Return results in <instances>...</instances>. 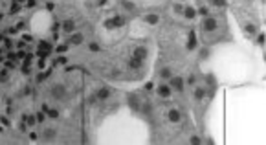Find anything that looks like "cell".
Wrapping results in <instances>:
<instances>
[{"mask_svg": "<svg viewBox=\"0 0 266 145\" xmlns=\"http://www.w3.org/2000/svg\"><path fill=\"white\" fill-rule=\"evenodd\" d=\"M7 59H11V61H15V59H17V53H9V55H7Z\"/></svg>", "mask_w": 266, "mask_h": 145, "instance_id": "obj_37", "label": "cell"}, {"mask_svg": "<svg viewBox=\"0 0 266 145\" xmlns=\"http://www.w3.org/2000/svg\"><path fill=\"white\" fill-rule=\"evenodd\" d=\"M202 28H204V31H215L217 29V20L211 18V17H206L204 22H202Z\"/></svg>", "mask_w": 266, "mask_h": 145, "instance_id": "obj_3", "label": "cell"}, {"mask_svg": "<svg viewBox=\"0 0 266 145\" xmlns=\"http://www.w3.org/2000/svg\"><path fill=\"white\" fill-rule=\"evenodd\" d=\"M174 11H176V13H182V11H184V7H182L180 4H174Z\"/></svg>", "mask_w": 266, "mask_h": 145, "instance_id": "obj_28", "label": "cell"}, {"mask_svg": "<svg viewBox=\"0 0 266 145\" xmlns=\"http://www.w3.org/2000/svg\"><path fill=\"white\" fill-rule=\"evenodd\" d=\"M46 114H48V118H51V120H57V118H59V110H48Z\"/></svg>", "mask_w": 266, "mask_h": 145, "instance_id": "obj_20", "label": "cell"}, {"mask_svg": "<svg viewBox=\"0 0 266 145\" xmlns=\"http://www.w3.org/2000/svg\"><path fill=\"white\" fill-rule=\"evenodd\" d=\"M18 11H20V4L15 0V4L11 6V15H15V13H18Z\"/></svg>", "mask_w": 266, "mask_h": 145, "instance_id": "obj_19", "label": "cell"}, {"mask_svg": "<svg viewBox=\"0 0 266 145\" xmlns=\"http://www.w3.org/2000/svg\"><path fill=\"white\" fill-rule=\"evenodd\" d=\"M125 24V18L123 17H112V18H108L107 22H105V28L107 29H114V28H119V26H123Z\"/></svg>", "mask_w": 266, "mask_h": 145, "instance_id": "obj_1", "label": "cell"}, {"mask_svg": "<svg viewBox=\"0 0 266 145\" xmlns=\"http://www.w3.org/2000/svg\"><path fill=\"white\" fill-rule=\"evenodd\" d=\"M35 118H37V121H44V118H46V116H44V112H39Z\"/></svg>", "mask_w": 266, "mask_h": 145, "instance_id": "obj_27", "label": "cell"}, {"mask_svg": "<svg viewBox=\"0 0 266 145\" xmlns=\"http://www.w3.org/2000/svg\"><path fill=\"white\" fill-rule=\"evenodd\" d=\"M83 42V35L81 33H73L72 37H70V44H73V46H79Z\"/></svg>", "mask_w": 266, "mask_h": 145, "instance_id": "obj_12", "label": "cell"}, {"mask_svg": "<svg viewBox=\"0 0 266 145\" xmlns=\"http://www.w3.org/2000/svg\"><path fill=\"white\" fill-rule=\"evenodd\" d=\"M0 57H2V50H0Z\"/></svg>", "mask_w": 266, "mask_h": 145, "instance_id": "obj_42", "label": "cell"}, {"mask_svg": "<svg viewBox=\"0 0 266 145\" xmlns=\"http://www.w3.org/2000/svg\"><path fill=\"white\" fill-rule=\"evenodd\" d=\"M141 64H143V61L141 59H138V57H130V61H129V66L132 68V70H138V68H141Z\"/></svg>", "mask_w": 266, "mask_h": 145, "instance_id": "obj_7", "label": "cell"}, {"mask_svg": "<svg viewBox=\"0 0 266 145\" xmlns=\"http://www.w3.org/2000/svg\"><path fill=\"white\" fill-rule=\"evenodd\" d=\"M121 4H123V7H125V9H129V11H134V4H130V2H127V0H123Z\"/></svg>", "mask_w": 266, "mask_h": 145, "instance_id": "obj_21", "label": "cell"}, {"mask_svg": "<svg viewBox=\"0 0 266 145\" xmlns=\"http://www.w3.org/2000/svg\"><path fill=\"white\" fill-rule=\"evenodd\" d=\"M62 29H64L66 33H73V29H75V22H73V20H64Z\"/></svg>", "mask_w": 266, "mask_h": 145, "instance_id": "obj_9", "label": "cell"}, {"mask_svg": "<svg viewBox=\"0 0 266 145\" xmlns=\"http://www.w3.org/2000/svg\"><path fill=\"white\" fill-rule=\"evenodd\" d=\"M158 94H160L162 97H167V96L171 94V86H167V85H162V86L158 88Z\"/></svg>", "mask_w": 266, "mask_h": 145, "instance_id": "obj_14", "label": "cell"}, {"mask_svg": "<svg viewBox=\"0 0 266 145\" xmlns=\"http://www.w3.org/2000/svg\"><path fill=\"white\" fill-rule=\"evenodd\" d=\"M97 101H99V99H97V96H96V94H94V96H90V97H88V103H90V105H96V103H97Z\"/></svg>", "mask_w": 266, "mask_h": 145, "instance_id": "obj_24", "label": "cell"}, {"mask_svg": "<svg viewBox=\"0 0 266 145\" xmlns=\"http://www.w3.org/2000/svg\"><path fill=\"white\" fill-rule=\"evenodd\" d=\"M17 2H18V4H20V2H24V0H17Z\"/></svg>", "mask_w": 266, "mask_h": 145, "instance_id": "obj_41", "label": "cell"}, {"mask_svg": "<svg viewBox=\"0 0 266 145\" xmlns=\"http://www.w3.org/2000/svg\"><path fill=\"white\" fill-rule=\"evenodd\" d=\"M182 13H184V17H185V18H195V17H197V11H195L193 7H184V11H182Z\"/></svg>", "mask_w": 266, "mask_h": 145, "instance_id": "obj_13", "label": "cell"}, {"mask_svg": "<svg viewBox=\"0 0 266 145\" xmlns=\"http://www.w3.org/2000/svg\"><path fill=\"white\" fill-rule=\"evenodd\" d=\"M90 50H92V52H97V50H99V46H97L96 42H92V44H90Z\"/></svg>", "mask_w": 266, "mask_h": 145, "instance_id": "obj_30", "label": "cell"}, {"mask_svg": "<svg viewBox=\"0 0 266 145\" xmlns=\"http://www.w3.org/2000/svg\"><path fill=\"white\" fill-rule=\"evenodd\" d=\"M191 143H195V145H197V143H200V140H198L197 136H193V138H191Z\"/></svg>", "mask_w": 266, "mask_h": 145, "instance_id": "obj_35", "label": "cell"}, {"mask_svg": "<svg viewBox=\"0 0 266 145\" xmlns=\"http://www.w3.org/2000/svg\"><path fill=\"white\" fill-rule=\"evenodd\" d=\"M204 94H206V90H204V88H197V90H195V97H197V99H202V97H204Z\"/></svg>", "mask_w": 266, "mask_h": 145, "instance_id": "obj_18", "label": "cell"}, {"mask_svg": "<svg viewBox=\"0 0 266 145\" xmlns=\"http://www.w3.org/2000/svg\"><path fill=\"white\" fill-rule=\"evenodd\" d=\"M160 75L165 77V79H169V77H171V70H169V68H163V70L160 72Z\"/></svg>", "mask_w": 266, "mask_h": 145, "instance_id": "obj_22", "label": "cell"}, {"mask_svg": "<svg viewBox=\"0 0 266 145\" xmlns=\"http://www.w3.org/2000/svg\"><path fill=\"white\" fill-rule=\"evenodd\" d=\"M6 77H7V72H6V70H2V72H0V79H6Z\"/></svg>", "mask_w": 266, "mask_h": 145, "instance_id": "obj_34", "label": "cell"}, {"mask_svg": "<svg viewBox=\"0 0 266 145\" xmlns=\"http://www.w3.org/2000/svg\"><path fill=\"white\" fill-rule=\"evenodd\" d=\"M171 88H174L176 92H182L184 90V79L182 77H173L171 79Z\"/></svg>", "mask_w": 266, "mask_h": 145, "instance_id": "obj_5", "label": "cell"}, {"mask_svg": "<svg viewBox=\"0 0 266 145\" xmlns=\"http://www.w3.org/2000/svg\"><path fill=\"white\" fill-rule=\"evenodd\" d=\"M22 120H24V121H26V125H29V127H31V125H35V121H37V118H35V116H28V114H24V116H22Z\"/></svg>", "mask_w": 266, "mask_h": 145, "instance_id": "obj_17", "label": "cell"}, {"mask_svg": "<svg viewBox=\"0 0 266 145\" xmlns=\"http://www.w3.org/2000/svg\"><path fill=\"white\" fill-rule=\"evenodd\" d=\"M143 112H151V105H149V103L143 105Z\"/></svg>", "mask_w": 266, "mask_h": 145, "instance_id": "obj_31", "label": "cell"}, {"mask_svg": "<svg viewBox=\"0 0 266 145\" xmlns=\"http://www.w3.org/2000/svg\"><path fill=\"white\" fill-rule=\"evenodd\" d=\"M180 118H182V114L176 110V109H173V110H169V121H173V123H176V121H180Z\"/></svg>", "mask_w": 266, "mask_h": 145, "instance_id": "obj_11", "label": "cell"}, {"mask_svg": "<svg viewBox=\"0 0 266 145\" xmlns=\"http://www.w3.org/2000/svg\"><path fill=\"white\" fill-rule=\"evenodd\" d=\"M96 96H97V99H99V101H105V99H107V97L110 96V90L103 86V88H99V90L96 92Z\"/></svg>", "mask_w": 266, "mask_h": 145, "instance_id": "obj_8", "label": "cell"}, {"mask_svg": "<svg viewBox=\"0 0 266 145\" xmlns=\"http://www.w3.org/2000/svg\"><path fill=\"white\" fill-rule=\"evenodd\" d=\"M208 53H209L208 50H202V52H200V57H208Z\"/></svg>", "mask_w": 266, "mask_h": 145, "instance_id": "obj_36", "label": "cell"}, {"mask_svg": "<svg viewBox=\"0 0 266 145\" xmlns=\"http://www.w3.org/2000/svg\"><path fill=\"white\" fill-rule=\"evenodd\" d=\"M147 53H149V52H147V48H145V46H138V48H136V50H134V53H132V55H134V57H138V59H141V61H143V59H145V57H147Z\"/></svg>", "mask_w": 266, "mask_h": 145, "instance_id": "obj_6", "label": "cell"}, {"mask_svg": "<svg viewBox=\"0 0 266 145\" xmlns=\"http://www.w3.org/2000/svg\"><path fill=\"white\" fill-rule=\"evenodd\" d=\"M187 48H189V50H195V48H197V35H195V31H191V33H189V39H187Z\"/></svg>", "mask_w": 266, "mask_h": 145, "instance_id": "obj_10", "label": "cell"}, {"mask_svg": "<svg viewBox=\"0 0 266 145\" xmlns=\"http://www.w3.org/2000/svg\"><path fill=\"white\" fill-rule=\"evenodd\" d=\"M44 136H46V138H53V136H55V131H53V129H48V131L44 132Z\"/></svg>", "mask_w": 266, "mask_h": 145, "instance_id": "obj_25", "label": "cell"}, {"mask_svg": "<svg viewBox=\"0 0 266 145\" xmlns=\"http://www.w3.org/2000/svg\"><path fill=\"white\" fill-rule=\"evenodd\" d=\"M44 64H46V59H40V61H39V66L44 68Z\"/></svg>", "mask_w": 266, "mask_h": 145, "instance_id": "obj_39", "label": "cell"}, {"mask_svg": "<svg viewBox=\"0 0 266 145\" xmlns=\"http://www.w3.org/2000/svg\"><path fill=\"white\" fill-rule=\"evenodd\" d=\"M208 13H209V11H208V7H202V9H200V15H204V17H206Z\"/></svg>", "mask_w": 266, "mask_h": 145, "instance_id": "obj_32", "label": "cell"}, {"mask_svg": "<svg viewBox=\"0 0 266 145\" xmlns=\"http://www.w3.org/2000/svg\"><path fill=\"white\" fill-rule=\"evenodd\" d=\"M129 105H130L134 110H140V101H138L136 96H129Z\"/></svg>", "mask_w": 266, "mask_h": 145, "instance_id": "obj_15", "label": "cell"}, {"mask_svg": "<svg viewBox=\"0 0 266 145\" xmlns=\"http://www.w3.org/2000/svg\"><path fill=\"white\" fill-rule=\"evenodd\" d=\"M50 52H51V44L46 42V40H40V42H39V52H37V53L40 55V59H46Z\"/></svg>", "mask_w": 266, "mask_h": 145, "instance_id": "obj_2", "label": "cell"}, {"mask_svg": "<svg viewBox=\"0 0 266 145\" xmlns=\"http://www.w3.org/2000/svg\"><path fill=\"white\" fill-rule=\"evenodd\" d=\"M158 20H160V17L154 15V13H151V15L145 17V22H147V24H158Z\"/></svg>", "mask_w": 266, "mask_h": 145, "instance_id": "obj_16", "label": "cell"}, {"mask_svg": "<svg viewBox=\"0 0 266 145\" xmlns=\"http://www.w3.org/2000/svg\"><path fill=\"white\" fill-rule=\"evenodd\" d=\"M226 0H213V6H224Z\"/></svg>", "mask_w": 266, "mask_h": 145, "instance_id": "obj_29", "label": "cell"}, {"mask_svg": "<svg viewBox=\"0 0 266 145\" xmlns=\"http://www.w3.org/2000/svg\"><path fill=\"white\" fill-rule=\"evenodd\" d=\"M46 77H48V74H39V75H37V83H40V81H44Z\"/></svg>", "mask_w": 266, "mask_h": 145, "instance_id": "obj_26", "label": "cell"}, {"mask_svg": "<svg viewBox=\"0 0 266 145\" xmlns=\"http://www.w3.org/2000/svg\"><path fill=\"white\" fill-rule=\"evenodd\" d=\"M246 31H248V33H250V35H253V33H255V31H257V28H255V26H253V24H248V26H246Z\"/></svg>", "mask_w": 266, "mask_h": 145, "instance_id": "obj_23", "label": "cell"}, {"mask_svg": "<svg viewBox=\"0 0 266 145\" xmlns=\"http://www.w3.org/2000/svg\"><path fill=\"white\" fill-rule=\"evenodd\" d=\"M51 96H53L55 99H62V97L66 96V88H64V85H55V86L51 88Z\"/></svg>", "mask_w": 266, "mask_h": 145, "instance_id": "obj_4", "label": "cell"}, {"mask_svg": "<svg viewBox=\"0 0 266 145\" xmlns=\"http://www.w3.org/2000/svg\"><path fill=\"white\" fill-rule=\"evenodd\" d=\"M35 4H37V2H35V0H28V6H29V7H33V6H35Z\"/></svg>", "mask_w": 266, "mask_h": 145, "instance_id": "obj_40", "label": "cell"}, {"mask_svg": "<svg viewBox=\"0 0 266 145\" xmlns=\"http://www.w3.org/2000/svg\"><path fill=\"white\" fill-rule=\"evenodd\" d=\"M57 63H61V64H64V63H66V57H59V59H57Z\"/></svg>", "mask_w": 266, "mask_h": 145, "instance_id": "obj_38", "label": "cell"}, {"mask_svg": "<svg viewBox=\"0 0 266 145\" xmlns=\"http://www.w3.org/2000/svg\"><path fill=\"white\" fill-rule=\"evenodd\" d=\"M257 42L263 44V42H264V35H259V37H257Z\"/></svg>", "mask_w": 266, "mask_h": 145, "instance_id": "obj_33", "label": "cell"}]
</instances>
